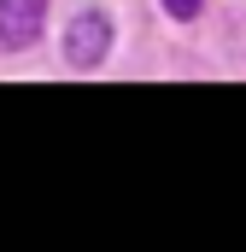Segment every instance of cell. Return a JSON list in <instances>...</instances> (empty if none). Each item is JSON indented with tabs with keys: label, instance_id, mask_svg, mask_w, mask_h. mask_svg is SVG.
Here are the masks:
<instances>
[{
	"label": "cell",
	"instance_id": "1",
	"mask_svg": "<svg viewBox=\"0 0 246 252\" xmlns=\"http://www.w3.org/2000/svg\"><path fill=\"white\" fill-rule=\"evenodd\" d=\"M106 47H112V24H106V12H76L70 30H64V59L76 64V70H88V64L106 59Z\"/></svg>",
	"mask_w": 246,
	"mask_h": 252
},
{
	"label": "cell",
	"instance_id": "2",
	"mask_svg": "<svg viewBox=\"0 0 246 252\" xmlns=\"http://www.w3.org/2000/svg\"><path fill=\"white\" fill-rule=\"evenodd\" d=\"M47 24V0H0V47H30Z\"/></svg>",
	"mask_w": 246,
	"mask_h": 252
},
{
	"label": "cell",
	"instance_id": "3",
	"mask_svg": "<svg viewBox=\"0 0 246 252\" xmlns=\"http://www.w3.org/2000/svg\"><path fill=\"white\" fill-rule=\"evenodd\" d=\"M164 12H170V18H193V12H199V0H164Z\"/></svg>",
	"mask_w": 246,
	"mask_h": 252
}]
</instances>
